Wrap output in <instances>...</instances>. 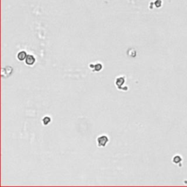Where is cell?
Returning a JSON list of instances; mask_svg holds the SVG:
<instances>
[{
    "mask_svg": "<svg viewBox=\"0 0 187 187\" xmlns=\"http://www.w3.org/2000/svg\"><path fill=\"white\" fill-rule=\"evenodd\" d=\"M125 82V77L124 76H120L116 78V86H117V88L119 89V90H121V88H122V86L123 84Z\"/></svg>",
    "mask_w": 187,
    "mask_h": 187,
    "instance_id": "2",
    "label": "cell"
},
{
    "mask_svg": "<svg viewBox=\"0 0 187 187\" xmlns=\"http://www.w3.org/2000/svg\"><path fill=\"white\" fill-rule=\"evenodd\" d=\"M89 67L92 69L94 72H99L102 69V65L101 63H96V64H90Z\"/></svg>",
    "mask_w": 187,
    "mask_h": 187,
    "instance_id": "3",
    "label": "cell"
},
{
    "mask_svg": "<svg viewBox=\"0 0 187 187\" xmlns=\"http://www.w3.org/2000/svg\"><path fill=\"white\" fill-rule=\"evenodd\" d=\"M26 56H27L26 52L24 51H21L18 53V54H17V59H18V60H19V61L22 62V61L26 59Z\"/></svg>",
    "mask_w": 187,
    "mask_h": 187,
    "instance_id": "5",
    "label": "cell"
},
{
    "mask_svg": "<svg viewBox=\"0 0 187 187\" xmlns=\"http://www.w3.org/2000/svg\"><path fill=\"white\" fill-rule=\"evenodd\" d=\"M108 142H109V139L106 135L100 136L96 139V143H97L98 147H105Z\"/></svg>",
    "mask_w": 187,
    "mask_h": 187,
    "instance_id": "1",
    "label": "cell"
},
{
    "mask_svg": "<svg viewBox=\"0 0 187 187\" xmlns=\"http://www.w3.org/2000/svg\"><path fill=\"white\" fill-rule=\"evenodd\" d=\"M51 118L49 117V116H45V117L43 118V120H42L43 124L44 125H48V124L51 122Z\"/></svg>",
    "mask_w": 187,
    "mask_h": 187,
    "instance_id": "6",
    "label": "cell"
},
{
    "mask_svg": "<svg viewBox=\"0 0 187 187\" xmlns=\"http://www.w3.org/2000/svg\"><path fill=\"white\" fill-rule=\"evenodd\" d=\"M25 62L27 65H33L35 63V58L34 56L32 55H27L26 59H25Z\"/></svg>",
    "mask_w": 187,
    "mask_h": 187,
    "instance_id": "4",
    "label": "cell"
}]
</instances>
